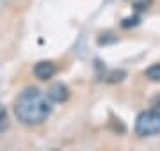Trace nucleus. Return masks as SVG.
Listing matches in <instances>:
<instances>
[{
    "label": "nucleus",
    "instance_id": "obj_3",
    "mask_svg": "<svg viewBox=\"0 0 160 151\" xmlns=\"http://www.w3.org/2000/svg\"><path fill=\"white\" fill-rule=\"evenodd\" d=\"M46 96H48L53 103H64V101H68V98H69V89L64 85L62 82H57V84H53V85L46 91Z\"/></svg>",
    "mask_w": 160,
    "mask_h": 151
},
{
    "label": "nucleus",
    "instance_id": "obj_9",
    "mask_svg": "<svg viewBox=\"0 0 160 151\" xmlns=\"http://www.w3.org/2000/svg\"><path fill=\"white\" fill-rule=\"evenodd\" d=\"M151 107H153L155 110H158V112H160V94H157V96L151 100Z\"/></svg>",
    "mask_w": 160,
    "mask_h": 151
},
{
    "label": "nucleus",
    "instance_id": "obj_8",
    "mask_svg": "<svg viewBox=\"0 0 160 151\" xmlns=\"http://www.w3.org/2000/svg\"><path fill=\"white\" fill-rule=\"evenodd\" d=\"M9 126V117H7V110L4 105H0V132L7 130Z\"/></svg>",
    "mask_w": 160,
    "mask_h": 151
},
{
    "label": "nucleus",
    "instance_id": "obj_1",
    "mask_svg": "<svg viewBox=\"0 0 160 151\" xmlns=\"http://www.w3.org/2000/svg\"><path fill=\"white\" fill-rule=\"evenodd\" d=\"M50 114L52 100L36 87H27L14 100V116L23 124H41Z\"/></svg>",
    "mask_w": 160,
    "mask_h": 151
},
{
    "label": "nucleus",
    "instance_id": "obj_5",
    "mask_svg": "<svg viewBox=\"0 0 160 151\" xmlns=\"http://www.w3.org/2000/svg\"><path fill=\"white\" fill-rule=\"evenodd\" d=\"M146 78H149L151 82H160V62L151 64L148 70H146Z\"/></svg>",
    "mask_w": 160,
    "mask_h": 151
},
{
    "label": "nucleus",
    "instance_id": "obj_4",
    "mask_svg": "<svg viewBox=\"0 0 160 151\" xmlns=\"http://www.w3.org/2000/svg\"><path fill=\"white\" fill-rule=\"evenodd\" d=\"M55 73H57V68L52 61H41L34 66V75L39 80H50Z\"/></svg>",
    "mask_w": 160,
    "mask_h": 151
},
{
    "label": "nucleus",
    "instance_id": "obj_2",
    "mask_svg": "<svg viewBox=\"0 0 160 151\" xmlns=\"http://www.w3.org/2000/svg\"><path fill=\"white\" fill-rule=\"evenodd\" d=\"M135 134L141 137H151V135L160 134V112L151 109V110L141 112L135 119Z\"/></svg>",
    "mask_w": 160,
    "mask_h": 151
},
{
    "label": "nucleus",
    "instance_id": "obj_7",
    "mask_svg": "<svg viewBox=\"0 0 160 151\" xmlns=\"http://www.w3.org/2000/svg\"><path fill=\"white\" fill-rule=\"evenodd\" d=\"M139 22H141V16H139V14H133V16L125 18V20L121 22V27H123V29H130V27L139 25Z\"/></svg>",
    "mask_w": 160,
    "mask_h": 151
},
{
    "label": "nucleus",
    "instance_id": "obj_6",
    "mask_svg": "<svg viewBox=\"0 0 160 151\" xmlns=\"http://www.w3.org/2000/svg\"><path fill=\"white\" fill-rule=\"evenodd\" d=\"M125 76H126V73L123 70H114V71H110L109 75L105 76V80L110 82V84H114V82H121Z\"/></svg>",
    "mask_w": 160,
    "mask_h": 151
}]
</instances>
